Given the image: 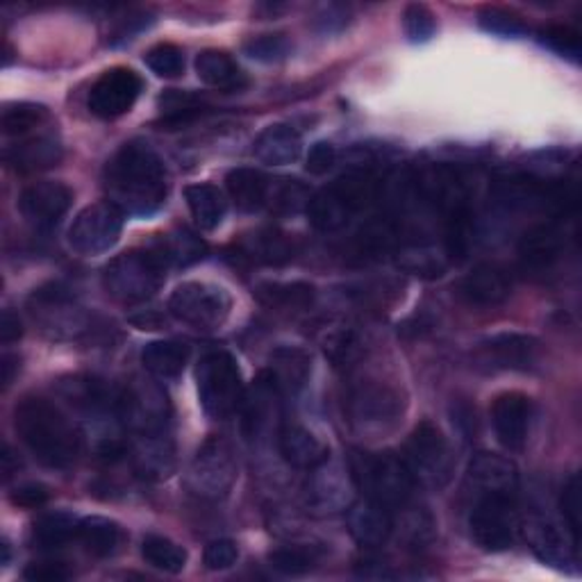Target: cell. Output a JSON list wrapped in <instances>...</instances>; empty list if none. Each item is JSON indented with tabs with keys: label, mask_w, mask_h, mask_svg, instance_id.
<instances>
[{
	"label": "cell",
	"mask_w": 582,
	"mask_h": 582,
	"mask_svg": "<svg viewBox=\"0 0 582 582\" xmlns=\"http://www.w3.org/2000/svg\"><path fill=\"white\" fill-rule=\"evenodd\" d=\"M73 194L66 185L55 181H44L25 187L18 198V210L23 219L35 227H53L69 212Z\"/></svg>",
	"instance_id": "ac0fdd59"
},
{
	"label": "cell",
	"mask_w": 582,
	"mask_h": 582,
	"mask_svg": "<svg viewBox=\"0 0 582 582\" xmlns=\"http://www.w3.org/2000/svg\"><path fill=\"white\" fill-rule=\"evenodd\" d=\"M21 335H23V323L18 314L12 310H5L3 317H0V342L12 344V342H18Z\"/></svg>",
	"instance_id": "91938a15"
},
{
	"label": "cell",
	"mask_w": 582,
	"mask_h": 582,
	"mask_svg": "<svg viewBox=\"0 0 582 582\" xmlns=\"http://www.w3.org/2000/svg\"><path fill=\"white\" fill-rule=\"evenodd\" d=\"M160 108H162V125H166L169 131L181 128V125L191 123L206 112V106H202V100L198 96L175 89L160 96Z\"/></svg>",
	"instance_id": "ab89813d"
},
{
	"label": "cell",
	"mask_w": 582,
	"mask_h": 582,
	"mask_svg": "<svg viewBox=\"0 0 582 582\" xmlns=\"http://www.w3.org/2000/svg\"><path fill=\"white\" fill-rule=\"evenodd\" d=\"M310 356L296 346H281L271 352L267 381L277 389V394H296L310 377Z\"/></svg>",
	"instance_id": "cb8c5ba5"
},
{
	"label": "cell",
	"mask_w": 582,
	"mask_h": 582,
	"mask_svg": "<svg viewBox=\"0 0 582 582\" xmlns=\"http://www.w3.org/2000/svg\"><path fill=\"white\" fill-rule=\"evenodd\" d=\"M131 455L137 473L148 480L169 478L175 469V446L166 430L135 435Z\"/></svg>",
	"instance_id": "44dd1931"
},
{
	"label": "cell",
	"mask_w": 582,
	"mask_h": 582,
	"mask_svg": "<svg viewBox=\"0 0 582 582\" xmlns=\"http://www.w3.org/2000/svg\"><path fill=\"white\" fill-rule=\"evenodd\" d=\"M467 483L478 496H508L515 498L519 490V471L512 460L496 453H475L469 469Z\"/></svg>",
	"instance_id": "e0dca14e"
},
{
	"label": "cell",
	"mask_w": 582,
	"mask_h": 582,
	"mask_svg": "<svg viewBox=\"0 0 582 582\" xmlns=\"http://www.w3.org/2000/svg\"><path fill=\"white\" fill-rule=\"evenodd\" d=\"M350 23V12L348 8H342V5H327L323 8L317 18H314V28L321 33V35H337L342 33L346 25Z\"/></svg>",
	"instance_id": "9f6ffc18"
},
{
	"label": "cell",
	"mask_w": 582,
	"mask_h": 582,
	"mask_svg": "<svg viewBox=\"0 0 582 582\" xmlns=\"http://www.w3.org/2000/svg\"><path fill=\"white\" fill-rule=\"evenodd\" d=\"M348 412L360 428H389L403 417L405 400L398 389L369 381L350 392Z\"/></svg>",
	"instance_id": "5bb4252c"
},
{
	"label": "cell",
	"mask_w": 582,
	"mask_h": 582,
	"mask_svg": "<svg viewBox=\"0 0 582 582\" xmlns=\"http://www.w3.org/2000/svg\"><path fill=\"white\" fill-rule=\"evenodd\" d=\"M78 523L69 512H48L33 525V542L41 550H55L66 546L71 540H78Z\"/></svg>",
	"instance_id": "d590c367"
},
{
	"label": "cell",
	"mask_w": 582,
	"mask_h": 582,
	"mask_svg": "<svg viewBox=\"0 0 582 582\" xmlns=\"http://www.w3.org/2000/svg\"><path fill=\"white\" fill-rule=\"evenodd\" d=\"M18 471V460H14V453L12 448L5 444V450H3V473H5V480L12 478V473Z\"/></svg>",
	"instance_id": "be15d7a7"
},
{
	"label": "cell",
	"mask_w": 582,
	"mask_h": 582,
	"mask_svg": "<svg viewBox=\"0 0 582 582\" xmlns=\"http://www.w3.org/2000/svg\"><path fill=\"white\" fill-rule=\"evenodd\" d=\"M14 428L25 448L50 469H66L78 458V430L73 428L55 403L41 396L23 398L16 405Z\"/></svg>",
	"instance_id": "7a4b0ae2"
},
{
	"label": "cell",
	"mask_w": 582,
	"mask_h": 582,
	"mask_svg": "<svg viewBox=\"0 0 582 582\" xmlns=\"http://www.w3.org/2000/svg\"><path fill=\"white\" fill-rule=\"evenodd\" d=\"M350 475L367 498L377 500L389 510L405 508L417 487L403 458L394 453L356 450L350 458Z\"/></svg>",
	"instance_id": "3957f363"
},
{
	"label": "cell",
	"mask_w": 582,
	"mask_h": 582,
	"mask_svg": "<svg viewBox=\"0 0 582 582\" xmlns=\"http://www.w3.org/2000/svg\"><path fill=\"white\" fill-rule=\"evenodd\" d=\"M519 530H523L528 546L533 548L544 565L560 571H569L571 565H575L578 548L548 517L530 515L523 519V523H519Z\"/></svg>",
	"instance_id": "9a60e30c"
},
{
	"label": "cell",
	"mask_w": 582,
	"mask_h": 582,
	"mask_svg": "<svg viewBox=\"0 0 582 582\" xmlns=\"http://www.w3.org/2000/svg\"><path fill=\"white\" fill-rule=\"evenodd\" d=\"M478 23L485 33L503 39H519L528 35V25L523 18L505 8H485L478 14Z\"/></svg>",
	"instance_id": "7bdbcfd3"
},
{
	"label": "cell",
	"mask_w": 582,
	"mask_h": 582,
	"mask_svg": "<svg viewBox=\"0 0 582 582\" xmlns=\"http://www.w3.org/2000/svg\"><path fill=\"white\" fill-rule=\"evenodd\" d=\"M469 528L473 542L487 553H503L515 546L519 533V517L515 512V498L508 496H478L473 505Z\"/></svg>",
	"instance_id": "9c48e42d"
},
{
	"label": "cell",
	"mask_w": 582,
	"mask_h": 582,
	"mask_svg": "<svg viewBox=\"0 0 582 582\" xmlns=\"http://www.w3.org/2000/svg\"><path fill=\"white\" fill-rule=\"evenodd\" d=\"M141 91H144L141 75L133 69L116 66L106 71L94 83L87 106L89 112L98 119H119L135 108Z\"/></svg>",
	"instance_id": "4fadbf2b"
},
{
	"label": "cell",
	"mask_w": 582,
	"mask_h": 582,
	"mask_svg": "<svg viewBox=\"0 0 582 582\" xmlns=\"http://www.w3.org/2000/svg\"><path fill=\"white\" fill-rule=\"evenodd\" d=\"M123 231V212L112 202H96L75 216L69 244L81 256H103L116 246Z\"/></svg>",
	"instance_id": "8fae6325"
},
{
	"label": "cell",
	"mask_w": 582,
	"mask_h": 582,
	"mask_svg": "<svg viewBox=\"0 0 582 582\" xmlns=\"http://www.w3.org/2000/svg\"><path fill=\"white\" fill-rule=\"evenodd\" d=\"M78 540L96 558H110L123 544V528L106 517H87L78 523Z\"/></svg>",
	"instance_id": "d6a6232c"
},
{
	"label": "cell",
	"mask_w": 582,
	"mask_h": 582,
	"mask_svg": "<svg viewBox=\"0 0 582 582\" xmlns=\"http://www.w3.org/2000/svg\"><path fill=\"white\" fill-rule=\"evenodd\" d=\"M356 573L360 578H367V580H392V578H396V573L389 569V565H385L381 560H371V558L358 562Z\"/></svg>",
	"instance_id": "94428289"
},
{
	"label": "cell",
	"mask_w": 582,
	"mask_h": 582,
	"mask_svg": "<svg viewBox=\"0 0 582 582\" xmlns=\"http://www.w3.org/2000/svg\"><path fill=\"white\" fill-rule=\"evenodd\" d=\"M403 462L408 467L414 485L428 490H444L453 475V450L442 430L430 423L421 421L405 444Z\"/></svg>",
	"instance_id": "5b68a950"
},
{
	"label": "cell",
	"mask_w": 582,
	"mask_h": 582,
	"mask_svg": "<svg viewBox=\"0 0 582 582\" xmlns=\"http://www.w3.org/2000/svg\"><path fill=\"white\" fill-rule=\"evenodd\" d=\"M277 446H281L285 462L296 469L314 471L317 467L331 460L327 446L312 433V430L300 423H285L281 430V437H277Z\"/></svg>",
	"instance_id": "7402d4cb"
},
{
	"label": "cell",
	"mask_w": 582,
	"mask_h": 582,
	"mask_svg": "<svg viewBox=\"0 0 582 582\" xmlns=\"http://www.w3.org/2000/svg\"><path fill=\"white\" fill-rule=\"evenodd\" d=\"M300 150H302L300 135L285 123L269 125V128H264L256 139V146H252L256 158L271 166L294 164L300 158Z\"/></svg>",
	"instance_id": "484cf974"
},
{
	"label": "cell",
	"mask_w": 582,
	"mask_h": 582,
	"mask_svg": "<svg viewBox=\"0 0 582 582\" xmlns=\"http://www.w3.org/2000/svg\"><path fill=\"white\" fill-rule=\"evenodd\" d=\"M323 348H325V356L331 358L337 367H342V364H350L358 358L360 339L350 331V327H342V331H335L323 342Z\"/></svg>",
	"instance_id": "f907efd6"
},
{
	"label": "cell",
	"mask_w": 582,
	"mask_h": 582,
	"mask_svg": "<svg viewBox=\"0 0 582 582\" xmlns=\"http://www.w3.org/2000/svg\"><path fill=\"white\" fill-rule=\"evenodd\" d=\"M533 423V400L519 392H505L492 405V425L496 439L508 450H521Z\"/></svg>",
	"instance_id": "2e32d148"
},
{
	"label": "cell",
	"mask_w": 582,
	"mask_h": 582,
	"mask_svg": "<svg viewBox=\"0 0 582 582\" xmlns=\"http://www.w3.org/2000/svg\"><path fill=\"white\" fill-rule=\"evenodd\" d=\"M233 310V298L223 287L212 283H183L169 298V312L196 327V331H219Z\"/></svg>",
	"instance_id": "ba28073f"
},
{
	"label": "cell",
	"mask_w": 582,
	"mask_h": 582,
	"mask_svg": "<svg viewBox=\"0 0 582 582\" xmlns=\"http://www.w3.org/2000/svg\"><path fill=\"white\" fill-rule=\"evenodd\" d=\"M196 385L202 410L212 419L233 414L244 400V383L237 360L225 350H212L198 362Z\"/></svg>",
	"instance_id": "8992f818"
},
{
	"label": "cell",
	"mask_w": 582,
	"mask_h": 582,
	"mask_svg": "<svg viewBox=\"0 0 582 582\" xmlns=\"http://www.w3.org/2000/svg\"><path fill=\"white\" fill-rule=\"evenodd\" d=\"M150 23H153V18H148V14H133V16H128V18H123V21L116 25V28H114L110 41H112V44L131 41V39H135V35H139L141 30H146Z\"/></svg>",
	"instance_id": "680465c9"
},
{
	"label": "cell",
	"mask_w": 582,
	"mask_h": 582,
	"mask_svg": "<svg viewBox=\"0 0 582 582\" xmlns=\"http://www.w3.org/2000/svg\"><path fill=\"white\" fill-rule=\"evenodd\" d=\"M48 119V110L39 103H10L0 116V128L10 137H21L25 133H30L37 125H41Z\"/></svg>",
	"instance_id": "60d3db41"
},
{
	"label": "cell",
	"mask_w": 582,
	"mask_h": 582,
	"mask_svg": "<svg viewBox=\"0 0 582 582\" xmlns=\"http://www.w3.org/2000/svg\"><path fill=\"white\" fill-rule=\"evenodd\" d=\"M310 503L323 512H337L348 505V487L339 469L323 462L314 469V480L308 492Z\"/></svg>",
	"instance_id": "4dcf8cb0"
},
{
	"label": "cell",
	"mask_w": 582,
	"mask_h": 582,
	"mask_svg": "<svg viewBox=\"0 0 582 582\" xmlns=\"http://www.w3.org/2000/svg\"><path fill=\"white\" fill-rule=\"evenodd\" d=\"M146 66L160 78H178L185 71L183 50L173 44H158L146 53Z\"/></svg>",
	"instance_id": "7dc6e473"
},
{
	"label": "cell",
	"mask_w": 582,
	"mask_h": 582,
	"mask_svg": "<svg viewBox=\"0 0 582 582\" xmlns=\"http://www.w3.org/2000/svg\"><path fill=\"white\" fill-rule=\"evenodd\" d=\"M64 150L62 144L53 137H35L25 139L5 150V162L18 173H37L48 171L62 162Z\"/></svg>",
	"instance_id": "d4e9b609"
},
{
	"label": "cell",
	"mask_w": 582,
	"mask_h": 582,
	"mask_svg": "<svg viewBox=\"0 0 582 582\" xmlns=\"http://www.w3.org/2000/svg\"><path fill=\"white\" fill-rule=\"evenodd\" d=\"M225 189L231 194V200L244 212H258L269 202L271 185L269 178L258 171V169H248L239 166L227 173L225 178Z\"/></svg>",
	"instance_id": "4316f807"
},
{
	"label": "cell",
	"mask_w": 582,
	"mask_h": 582,
	"mask_svg": "<svg viewBox=\"0 0 582 582\" xmlns=\"http://www.w3.org/2000/svg\"><path fill=\"white\" fill-rule=\"evenodd\" d=\"M189 362V346L183 342L162 339L150 342L141 350V364L148 373H153L160 381H173L178 377Z\"/></svg>",
	"instance_id": "f1b7e54d"
},
{
	"label": "cell",
	"mask_w": 582,
	"mask_h": 582,
	"mask_svg": "<svg viewBox=\"0 0 582 582\" xmlns=\"http://www.w3.org/2000/svg\"><path fill=\"white\" fill-rule=\"evenodd\" d=\"M308 219L317 227L319 233H339L342 227L348 225V221L356 216L346 206L344 200L331 189L325 187L319 194L310 196L308 200Z\"/></svg>",
	"instance_id": "1f68e13d"
},
{
	"label": "cell",
	"mask_w": 582,
	"mask_h": 582,
	"mask_svg": "<svg viewBox=\"0 0 582 582\" xmlns=\"http://www.w3.org/2000/svg\"><path fill=\"white\" fill-rule=\"evenodd\" d=\"M269 565L283 575H302L314 569V553L302 546H285L269 553Z\"/></svg>",
	"instance_id": "f6af8a7d"
},
{
	"label": "cell",
	"mask_w": 582,
	"mask_h": 582,
	"mask_svg": "<svg viewBox=\"0 0 582 582\" xmlns=\"http://www.w3.org/2000/svg\"><path fill=\"white\" fill-rule=\"evenodd\" d=\"M185 200L200 231H214V227L221 225L227 210V200L219 187L210 183L189 185L185 189Z\"/></svg>",
	"instance_id": "f546056e"
},
{
	"label": "cell",
	"mask_w": 582,
	"mask_h": 582,
	"mask_svg": "<svg viewBox=\"0 0 582 582\" xmlns=\"http://www.w3.org/2000/svg\"><path fill=\"white\" fill-rule=\"evenodd\" d=\"M158 248L162 250L164 260L175 267H189L200 262L202 258L208 256V246L202 242L196 233H191L189 227H178V231L166 235Z\"/></svg>",
	"instance_id": "74e56055"
},
{
	"label": "cell",
	"mask_w": 582,
	"mask_h": 582,
	"mask_svg": "<svg viewBox=\"0 0 582 582\" xmlns=\"http://www.w3.org/2000/svg\"><path fill=\"white\" fill-rule=\"evenodd\" d=\"M106 191L123 214H156L169 196V178L162 158L144 141L121 146L106 166Z\"/></svg>",
	"instance_id": "6da1fadb"
},
{
	"label": "cell",
	"mask_w": 582,
	"mask_h": 582,
	"mask_svg": "<svg viewBox=\"0 0 582 582\" xmlns=\"http://www.w3.org/2000/svg\"><path fill=\"white\" fill-rule=\"evenodd\" d=\"M196 73L208 87L221 91H237L246 87L244 71L231 55L223 53V50H202L196 58Z\"/></svg>",
	"instance_id": "83f0119b"
},
{
	"label": "cell",
	"mask_w": 582,
	"mask_h": 582,
	"mask_svg": "<svg viewBox=\"0 0 582 582\" xmlns=\"http://www.w3.org/2000/svg\"><path fill=\"white\" fill-rule=\"evenodd\" d=\"M244 53L262 64H275V62H283L292 55V41L287 35H260V37H252L244 44Z\"/></svg>",
	"instance_id": "ee69618b"
},
{
	"label": "cell",
	"mask_w": 582,
	"mask_h": 582,
	"mask_svg": "<svg viewBox=\"0 0 582 582\" xmlns=\"http://www.w3.org/2000/svg\"><path fill=\"white\" fill-rule=\"evenodd\" d=\"M540 360V342L533 335L498 333L485 337L473 350V362L483 371H528Z\"/></svg>",
	"instance_id": "7c38bea8"
},
{
	"label": "cell",
	"mask_w": 582,
	"mask_h": 582,
	"mask_svg": "<svg viewBox=\"0 0 582 582\" xmlns=\"http://www.w3.org/2000/svg\"><path fill=\"white\" fill-rule=\"evenodd\" d=\"M169 412V398L164 389H160L156 383L135 377L133 383L121 389L119 419L125 423V428L133 430L135 435L166 430Z\"/></svg>",
	"instance_id": "30bf717a"
},
{
	"label": "cell",
	"mask_w": 582,
	"mask_h": 582,
	"mask_svg": "<svg viewBox=\"0 0 582 582\" xmlns=\"http://www.w3.org/2000/svg\"><path fill=\"white\" fill-rule=\"evenodd\" d=\"M144 560L164 573H181L187 565V550L162 535H148L141 542Z\"/></svg>",
	"instance_id": "f35d334b"
},
{
	"label": "cell",
	"mask_w": 582,
	"mask_h": 582,
	"mask_svg": "<svg viewBox=\"0 0 582 582\" xmlns=\"http://www.w3.org/2000/svg\"><path fill=\"white\" fill-rule=\"evenodd\" d=\"M398 267L417 273V275H425V277H439L446 271V258L437 256V250L428 248V246H408V248H400L398 252Z\"/></svg>",
	"instance_id": "b9f144b4"
},
{
	"label": "cell",
	"mask_w": 582,
	"mask_h": 582,
	"mask_svg": "<svg viewBox=\"0 0 582 582\" xmlns=\"http://www.w3.org/2000/svg\"><path fill=\"white\" fill-rule=\"evenodd\" d=\"M331 189L344 200V206L352 214H358L367 210L377 198V194H381V183H377L375 175L369 171H350L337 178Z\"/></svg>",
	"instance_id": "e575fe53"
},
{
	"label": "cell",
	"mask_w": 582,
	"mask_h": 582,
	"mask_svg": "<svg viewBox=\"0 0 582 582\" xmlns=\"http://www.w3.org/2000/svg\"><path fill=\"white\" fill-rule=\"evenodd\" d=\"M166 269L169 262L158 246L128 250L106 267L103 287L123 306H139V302H146L158 294L164 283Z\"/></svg>",
	"instance_id": "277c9868"
},
{
	"label": "cell",
	"mask_w": 582,
	"mask_h": 582,
	"mask_svg": "<svg viewBox=\"0 0 582 582\" xmlns=\"http://www.w3.org/2000/svg\"><path fill=\"white\" fill-rule=\"evenodd\" d=\"M239 558V548L233 540H214L208 544L206 555H202V562L210 571H225L231 569Z\"/></svg>",
	"instance_id": "f5cc1de1"
},
{
	"label": "cell",
	"mask_w": 582,
	"mask_h": 582,
	"mask_svg": "<svg viewBox=\"0 0 582 582\" xmlns=\"http://www.w3.org/2000/svg\"><path fill=\"white\" fill-rule=\"evenodd\" d=\"M560 515L569 533V540L578 548L580 546V475L578 473L569 475V480L562 487Z\"/></svg>",
	"instance_id": "681fc988"
},
{
	"label": "cell",
	"mask_w": 582,
	"mask_h": 582,
	"mask_svg": "<svg viewBox=\"0 0 582 582\" xmlns=\"http://www.w3.org/2000/svg\"><path fill=\"white\" fill-rule=\"evenodd\" d=\"M256 298L275 310H308L317 292L308 283H262L256 287Z\"/></svg>",
	"instance_id": "836d02e7"
},
{
	"label": "cell",
	"mask_w": 582,
	"mask_h": 582,
	"mask_svg": "<svg viewBox=\"0 0 582 582\" xmlns=\"http://www.w3.org/2000/svg\"><path fill=\"white\" fill-rule=\"evenodd\" d=\"M10 500L16 505V508L35 510L50 500V492L41 483H23L10 492Z\"/></svg>",
	"instance_id": "11a10c76"
},
{
	"label": "cell",
	"mask_w": 582,
	"mask_h": 582,
	"mask_svg": "<svg viewBox=\"0 0 582 582\" xmlns=\"http://www.w3.org/2000/svg\"><path fill=\"white\" fill-rule=\"evenodd\" d=\"M403 28H405V37H408L412 44H425L435 37L437 21H435V14L425 5L412 3L403 12Z\"/></svg>",
	"instance_id": "c3c4849f"
},
{
	"label": "cell",
	"mask_w": 582,
	"mask_h": 582,
	"mask_svg": "<svg viewBox=\"0 0 582 582\" xmlns=\"http://www.w3.org/2000/svg\"><path fill=\"white\" fill-rule=\"evenodd\" d=\"M540 41L548 50H553L555 55H560L569 62H580V35L569 28V25H546L540 30Z\"/></svg>",
	"instance_id": "bcb514c9"
},
{
	"label": "cell",
	"mask_w": 582,
	"mask_h": 582,
	"mask_svg": "<svg viewBox=\"0 0 582 582\" xmlns=\"http://www.w3.org/2000/svg\"><path fill=\"white\" fill-rule=\"evenodd\" d=\"M308 191L302 185H298L296 181H289L285 183L281 189H277V194L271 198V208L277 212V214H296L302 206L308 208Z\"/></svg>",
	"instance_id": "816d5d0a"
},
{
	"label": "cell",
	"mask_w": 582,
	"mask_h": 582,
	"mask_svg": "<svg viewBox=\"0 0 582 582\" xmlns=\"http://www.w3.org/2000/svg\"><path fill=\"white\" fill-rule=\"evenodd\" d=\"M244 252L260 264L283 267L294 258V244L277 231H260L244 242Z\"/></svg>",
	"instance_id": "8d00e7d4"
},
{
	"label": "cell",
	"mask_w": 582,
	"mask_h": 582,
	"mask_svg": "<svg viewBox=\"0 0 582 582\" xmlns=\"http://www.w3.org/2000/svg\"><path fill=\"white\" fill-rule=\"evenodd\" d=\"M562 250H565V231L555 221L530 227L519 242L521 264L530 271L550 269L560 260Z\"/></svg>",
	"instance_id": "ffe728a7"
},
{
	"label": "cell",
	"mask_w": 582,
	"mask_h": 582,
	"mask_svg": "<svg viewBox=\"0 0 582 582\" xmlns=\"http://www.w3.org/2000/svg\"><path fill=\"white\" fill-rule=\"evenodd\" d=\"M73 573L71 569L60 562V560H41V562H30L23 569V578L30 582H64Z\"/></svg>",
	"instance_id": "db71d44e"
},
{
	"label": "cell",
	"mask_w": 582,
	"mask_h": 582,
	"mask_svg": "<svg viewBox=\"0 0 582 582\" xmlns=\"http://www.w3.org/2000/svg\"><path fill=\"white\" fill-rule=\"evenodd\" d=\"M237 480V460L233 446L223 437H210L198 448L187 471V487L194 496L221 500L231 494Z\"/></svg>",
	"instance_id": "52a82bcc"
},
{
	"label": "cell",
	"mask_w": 582,
	"mask_h": 582,
	"mask_svg": "<svg viewBox=\"0 0 582 582\" xmlns=\"http://www.w3.org/2000/svg\"><path fill=\"white\" fill-rule=\"evenodd\" d=\"M510 277L494 264H478L460 283L462 298L478 308H496L510 298Z\"/></svg>",
	"instance_id": "603a6c76"
},
{
	"label": "cell",
	"mask_w": 582,
	"mask_h": 582,
	"mask_svg": "<svg viewBox=\"0 0 582 582\" xmlns=\"http://www.w3.org/2000/svg\"><path fill=\"white\" fill-rule=\"evenodd\" d=\"M0 369H3V389H8L14 383L16 373H18V358L16 356H10V352H5L3 364H0Z\"/></svg>",
	"instance_id": "6125c7cd"
},
{
	"label": "cell",
	"mask_w": 582,
	"mask_h": 582,
	"mask_svg": "<svg viewBox=\"0 0 582 582\" xmlns=\"http://www.w3.org/2000/svg\"><path fill=\"white\" fill-rule=\"evenodd\" d=\"M337 160V150L331 141H317L310 153H308V160H306V169L312 173V175H323L333 169Z\"/></svg>",
	"instance_id": "6f0895ef"
},
{
	"label": "cell",
	"mask_w": 582,
	"mask_h": 582,
	"mask_svg": "<svg viewBox=\"0 0 582 582\" xmlns=\"http://www.w3.org/2000/svg\"><path fill=\"white\" fill-rule=\"evenodd\" d=\"M8 562H10V544L5 542L3 544V565H8Z\"/></svg>",
	"instance_id": "e7e4bbea"
},
{
	"label": "cell",
	"mask_w": 582,
	"mask_h": 582,
	"mask_svg": "<svg viewBox=\"0 0 582 582\" xmlns=\"http://www.w3.org/2000/svg\"><path fill=\"white\" fill-rule=\"evenodd\" d=\"M348 530L352 540H356L360 546H367V548L383 546L394 533L392 510L377 500H371L364 496V500L352 503L348 508Z\"/></svg>",
	"instance_id": "d6986e66"
}]
</instances>
